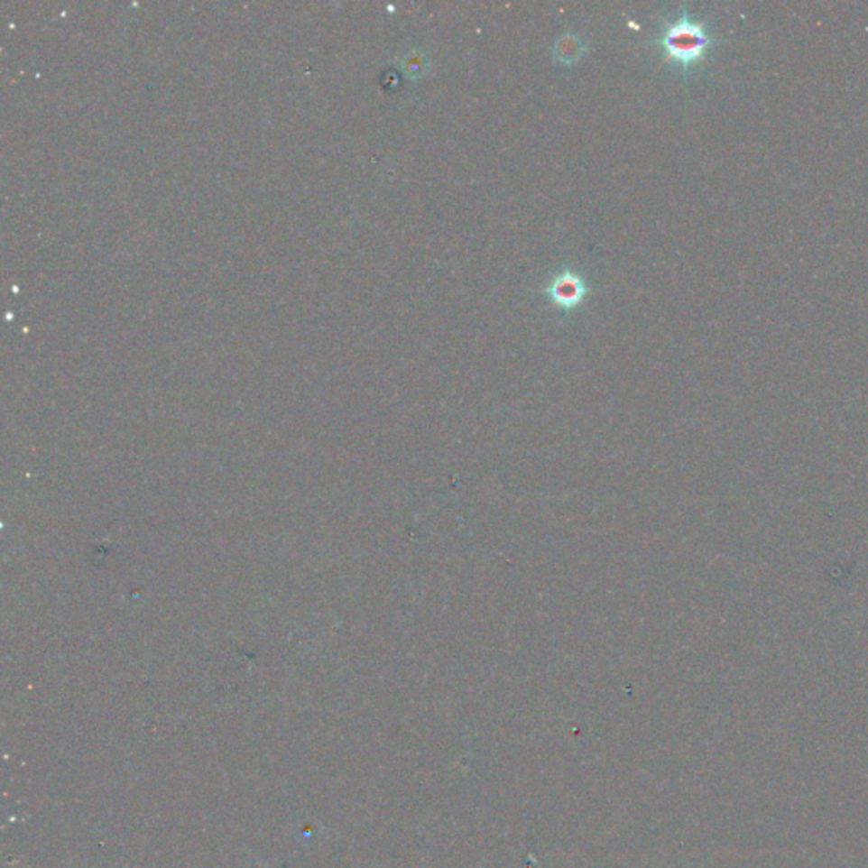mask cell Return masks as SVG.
I'll list each match as a JSON object with an SVG mask.
<instances>
[{"mask_svg":"<svg viewBox=\"0 0 868 868\" xmlns=\"http://www.w3.org/2000/svg\"><path fill=\"white\" fill-rule=\"evenodd\" d=\"M543 292L547 294L548 300L551 302L553 308L560 309L563 312H570L580 304H584V300L590 294V287L580 273L565 268L557 275H553V279L543 289Z\"/></svg>","mask_w":868,"mask_h":868,"instance_id":"obj_2","label":"cell"},{"mask_svg":"<svg viewBox=\"0 0 868 868\" xmlns=\"http://www.w3.org/2000/svg\"><path fill=\"white\" fill-rule=\"evenodd\" d=\"M584 46L574 36H565L560 42H557L555 48V57L560 60L561 63H572L577 58L582 55Z\"/></svg>","mask_w":868,"mask_h":868,"instance_id":"obj_3","label":"cell"},{"mask_svg":"<svg viewBox=\"0 0 868 868\" xmlns=\"http://www.w3.org/2000/svg\"><path fill=\"white\" fill-rule=\"evenodd\" d=\"M653 42L661 48L665 61L679 65L687 75L706 60L719 40L711 34L706 21L692 19L684 5L679 19L667 23Z\"/></svg>","mask_w":868,"mask_h":868,"instance_id":"obj_1","label":"cell"}]
</instances>
